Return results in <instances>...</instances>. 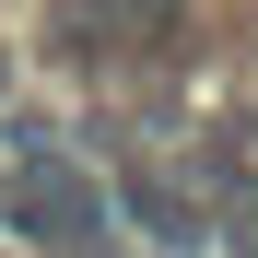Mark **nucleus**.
Returning <instances> with one entry per match:
<instances>
[{
  "mask_svg": "<svg viewBox=\"0 0 258 258\" xmlns=\"http://www.w3.org/2000/svg\"><path fill=\"white\" fill-rule=\"evenodd\" d=\"M0 235H24L35 258H106L129 211H117V176L71 129H12L0 141Z\"/></svg>",
  "mask_w": 258,
  "mask_h": 258,
  "instance_id": "f257e3e1",
  "label": "nucleus"
},
{
  "mask_svg": "<svg viewBox=\"0 0 258 258\" xmlns=\"http://www.w3.org/2000/svg\"><path fill=\"white\" fill-rule=\"evenodd\" d=\"M164 24H176V0H59L47 47L59 59H141V47H164Z\"/></svg>",
  "mask_w": 258,
  "mask_h": 258,
  "instance_id": "f03ea898",
  "label": "nucleus"
}]
</instances>
